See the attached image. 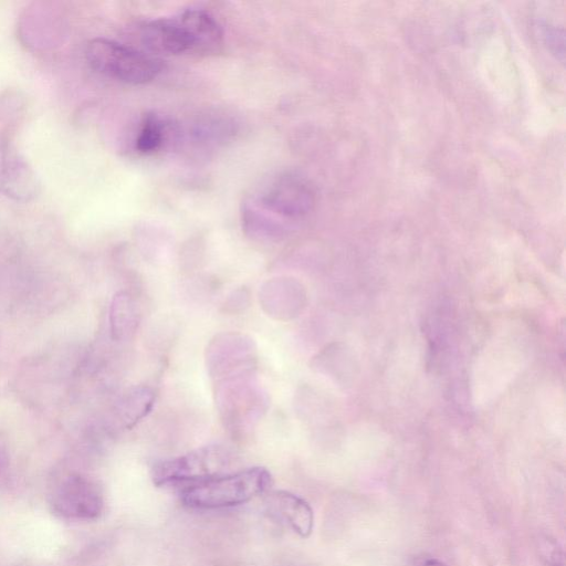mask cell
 <instances>
[{"label":"cell","instance_id":"1","mask_svg":"<svg viewBox=\"0 0 566 566\" xmlns=\"http://www.w3.org/2000/svg\"><path fill=\"white\" fill-rule=\"evenodd\" d=\"M315 193L303 176L285 171L254 188L242 203V224L256 240L283 239L313 209Z\"/></svg>","mask_w":566,"mask_h":566},{"label":"cell","instance_id":"2","mask_svg":"<svg viewBox=\"0 0 566 566\" xmlns=\"http://www.w3.org/2000/svg\"><path fill=\"white\" fill-rule=\"evenodd\" d=\"M272 484L271 473L264 468L255 467L184 485L180 499L192 509L231 507L269 492Z\"/></svg>","mask_w":566,"mask_h":566},{"label":"cell","instance_id":"3","mask_svg":"<svg viewBox=\"0 0 566 566\" xmlns=\"http://www.w3.org/2000/svg\"><path fill=\"white\" fill-rule=\"evenodd\" d=\"M213 384L217 408L231 432H244L265 412L268 397L255 382V370L228 375Z\"/></svg>","mask_w":566,"mask_h":566},{"label":"cell","instance_id":"4","mask_svg":"<svg viewBox=\"0 0 566 566\" xmlns=\"http://www.w3.org/2000/svg\"><path fill=\"white\" fill-rule=\"evenodd\" d=\"M85 56L92 69L126 84H145L163 69L161 61L107 39L91 40Z\"/></svg>","mask_w":566,"mask_h":566},{"label":"cell","instance_id":"5","mask_svg":"<svg viewBox=\"0 0 566 566\" xmlns=\"http://www.w3.org/2000/svg\"><path fill=\"white\" fill-rule=\"evenodd\" d=\"M233 461V453L221 444H210L184 455L157 462L151 470L157 486L187 485L223 473Z\"/></svg>","mask_w":566,"mask_h":566},{"label":"cell","instance_id":"6","mask_svg":"<svg viewBox=\"0 0 566 566\" xmlns=\"http://www.w3.org/2000/svg\"><path fill=\"white\" fill-rule=\"evenodd\" d=\"M140 39L149 51L161 54L201 52V32L195 11L146 22Z\"/></svg>","mask_w":566,"mask_h":566},{"label":"cell","instance_id":"7","mask_svg":"<svg viewBox=\"0 0 566 566\" xmlns=\"http://www.w3.org/2000/svg\"><path fill=\"white\" fill-rule=\"evenodd\" d=\"M52 512L67 521H95L104 510L101 486L92 479L71 474L63 479L50 495Z\"/></svg>","mask_w":566,"mask_h":566},{"label":"cell","instance_id":"8","mask_svg":"<svg viewBox=\"0 0 566 566\" xmlns=\"http://www.w3.org/2000/svg\"><path fill=\"white\" fill-rule=\"evenodd\" d=\"M206 364L212 380L231 374L255 370V344L253 339L242 334H219L207 347Z\"/></svg>","mask_w":566,"mask_h":566},{"label":"cell","instance_id":"9","mask_svg":"<svg viewBox=\"0 0 566 566\" xmlns=\"http://www.w3.org/2000/svg\"><path fill=\"white\" fill-rule=\"evenodd\" d=\"M38 180L28 163L8 143L0 140V193L29 200L38 192Z\"/></svg>","mask_w":566,"mask_h":566},{"label":"cell","instance_id":"10","mask_svg":"<svg viewBox=\"0 0 566 566\" xmlns=\"http://www.w3.org/2000/svg\"><path fill=\"white\" fill-rule=\"evenodd\" d=\"M266 504L270 513L298 536L306 538L312 534L314 512L303 497L287 491H272Z\"/></svg>","mask_w":566,"mask_h":566},{"label":"cell","instance_id":"11","mask_svg":"<svg viewBox=\"0 0 566 566\" xmlns=\"http://www.w3.org/2000/svg\"><path fill=\"white\" fill-rule=\"evenodd\" d=\"M137 308L132 297L124 292L116 294L111 306V329L113 337L123 338L137 326Z\"/></svg>","mask_w":566,"mask_h":566},{"label":"cell","instance_id":"12","mask_svg":"<svg viewBox=\"0 0 566 566\" xmlns=\"http://www.w3.org/2000/svg\"><path fill=\"white\" fill-rule=\"evenodd\" d=\"M155 395L147 387H138L128 392L120 407V413L127 427L134 426L149 413L154 406Z\"/></svg>","mask_w":566,"mask_h":566},{"label":"cell","instance_id":"13","mask_svg":"<svg viewBox=\"0 0 566 566\" xmlns=\"http://www.w3.org/2000/svg\"><path fill=\"white\" fill-rule=\"evenodd\" d=\"M163 140V123L155 115L145 116L136 138L137 150L144 154L153 153L160 147Z\"/></svg>","mask_w":566,"mask_h":566},{"label":"cell","instance_id":"14","mask_svg":"<svg viewBox=\"0 0 566 566\" xmlns=\"http://www.w3.org/2000/svg\"><path fill=\"white\" fill-rule=\"evenodd\" d=\"M419 566H447L443 562L437 558H429L421 563Z\"/></svg>","mask_w":566,"mask_h":566}]
</instances>
